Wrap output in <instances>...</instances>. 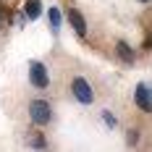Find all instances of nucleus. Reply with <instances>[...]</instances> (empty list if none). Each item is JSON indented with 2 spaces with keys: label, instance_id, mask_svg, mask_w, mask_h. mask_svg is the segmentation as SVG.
<instances>
[{
  "label": "nucleus",
  "instance_id": "10",
  "mask_svg": "<svg viewBox=\"0 0 152 152\" xmlns=\"http://www.w3.org/2000/svg\"><path fill=\"white\" fill-rule=\"evenodd\" d=\"M31 144H34V147H45V139H42V137H34V139H31Z\"/></svg>",
  "mask_w": 152,
  "mask_h": 152
},
{
  "label": "nucleus",
  "instance_id": "7",
  "mask_svg": "<svg viewBox=\"0 0 152 152\" xmlns=\"http://www.w3.org/2000/svg\"><path fill=\"white\" fill-rule=\"evenodd\" d=\"M115 53H118V58L126 61V63H134V61H137V53L126 45V42H115Z\"/></svg>",
  "mask_w": 152,
  "mask_h": 152
},
{
  "label": "nucleus",
  "instance_id": "4",
  "mask_svg": "<svg viewBox=\"0 0 152 152\" xmlns=\"http://www.w3.org/2000/svg\"><path fill=\"white\" fill-rule=\"evenodd\" d=\"M134 100H137V105L144 110V113H150L152 110V92H150V84H137V89H134Z\"/></svg>",
  "mask_w": 152,
  "mask_h": 152
},
{
  "label": "nucleus",
  "instance_id": "9",
  "mask_svg": "<svg viewBox=\"0 0 152 152\" xmlns=\"http://www.w3.org/2000/svg\"><path fill=\"white\" fill-rule=\"evenodd\" d=\"M102 121H105L107 126H115V123H118V121H115V115H113L110 110H105V113H102Z\"/></svg>",
  "mask_w": 152,
  "mask_h": 152
},
{
  "label": "nucleus",
  "instance_id": "1",
  "mask_svg": "<svg viewBox=\"0 0 152 152\" xmlns=\"http://www.w3.org/2000/svg\"><path fill=\"white\" fill-rule=\"evenodd\" d=\"M29 118L37 126L50 123L53 121V107H50V102H45V100H31L29 102Z\"/></svg>",
  "mask_w": 152,
  "mask_h": 152
},
{
  "label": "nucleus",
  "instance_id": "2",
  "mask_svg": "<svg viewBox=\"0 0 152 152\" xmlns=\"http://www.w3.org/2000/svg\"><path fill=\"white\" fill-rule=\"evenodd\" d=\"M71 92H74V97L81 102V105H89L92 100H94V92H92V84L87 79H81V76H76L74 81H71Z\"/></svg>",
  "mask_w": 152,
  "mask_h": 152
},
{
  "label": "nucleus",
  "instance_id": "8",
  "mask_svg": "<svg viewBox=\"0 0 152 152\" xmlns=\"http://www.w3.org/2000/svg\"><path fill=\"white\" fill-rule=\"evenodd\" d=\"M47 21H50V29L58 31L61 29V11H58V8H50V11H47Z\"/></svg>",
  "mask_w": 152,
  "mask_h": 152
},
{
  "label": "nucleus",
  "instance_id": "5",
  "mask_svg": "<svg viewBox=\"0 0 152 152\" xmlns=\"http://www.w3.org/2000/svg\"><path fill=\"white\" fill-rule=\"evenodd\" d=\"M68 21H71V26H74V31L79 34V37H84V34H87V21H84V16L79 13L76 8L68 11Z\"/></svg>",
  "mask_w": 152,
  "mask_h": 152
},
{
  "label": "nucleus",
  "instance_id": "12",
  "mask_svg": "<svg viewBox=\"0 0 152 152\" xmlns=\"http://www.w3.org/2000/svg\"><path fill=\"white\" fill-rule=\"evenodd\" d=\"M142 3H147V0H142Z\"/></svg>",
  "mask_w": 152,
  "mask_h": 152
},
{
  "label": "nucleus",
  "instance_id": "3",
  "mask_svg": "<svg viewBox=\"0 0 152 152\" xmlns=\"http://www.w3.org/2000/svg\"><path fill=\"white\" fill-rule=\"evenodd\" d=\"M29 79H31V84H34L37 89H45L47 84H50L47 68H45L39 61H31V63H29Z\"/></svg>",
  "mask_w": 152,
  "mask_h": 152
},
{
  "label": "nucleus",
  "instance_id": "6",
  "mask_svg": "<svg viewBox=\"0 0 152 152\" xmlns=\"http://www.w3.org/2000/svg\"><path fill=\"white\" fill-rule=\"evenodd\" d=\"M39 13H42V3H39V0H26V3H24V16H26L29 21L39 18Z\"/></svg>",
  "mask_w": 152,
  "mask_h": 152
},
{
  "label": "nucleus",
  "instance_id": "11",
  "mask_svg": "<svg viewBox=\"0 0 152 152\" xmlns=\"http://www.w3.org/2000/svg\"><path fill=\"white\" fill-rule=\"evenodd\" d=\"M0 24H3V11H0Z\"/></svg>",
  "mask_w": 152,
  "mask_h": 152
}]
</instances>
